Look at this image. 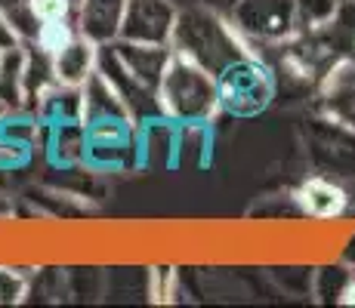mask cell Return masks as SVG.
Wrapping results in <instances>:
<instances>
[{"label": "cell", "instance_id": "obj_14", "mask_svg": "<svg viewBox=\"0 0 355 308\" xmlns=\"http://www.w3.org/2000/svg\"><path fill=\"white\" fill-rule=\"evenodd\" d=\"M34 111L37 118L53 127V123H71V120H84V93L80 87L71 84H53L50 90L34 102Z\"/></svg>", "mask_w": 355, "mask_h": 308}, {"label": "cell", "instance_id": "obj_4", "mask_svg": "<svg viewBox=\"0 0 355 308\" xmlns=\"http://www.w3.org/2000/svg\"><path fill=\"white\" fill-rule=\"evenodd\" d=\"M229 22L248 40L282 44L300 25L297 0H235Z\"/></svg>", "mask_w": 355, "mask_h": 308}, {"label": "cell", "instance_id": "obj_6", "mask_svg": "<svg viewBox=\"0 0 355 308\" xmlns=\"http://www.w3.org/2000/svg\"><path fill=\"white\" fill-rule=\"evenodd\" d=\"M121 62L130 71V78L139 87H146L148 93H158L161 78L167 71L170 59H173V46H161V44H130V40H114Z\"/></svg>", "mask_w": 355, "mask_h": 308}, {"label": "cell", "instance_id": "obj_2", "mask_svg": "<svg viewBox=\"0 0 355 308\" xmlns=\"http://www.w3.org/2000/svg\"><path fill=\"white\" fill-rule=\"evenodd\" d=\"M173 53H182L207 71L220 74L229 62L248 56L241 44V34L235 31L232 22H223L216 12L210 10H186L180 12L173 28V40H170Z\"/></svg>", "mask_w": 355, "mask_h": 308}, {"label": "cell", "instance_id": "obj_18", "mask_svg": "<svg viewBox=\"0 0 355 308\" xmlns=\"http://www.w3.org/2000/svg\"><path fill=\"white\" fill-rule=\"evenodd\" d=\"M28 290H31L28 275H22V271L12 269V265H0V305L25 302Z\"/></svg>", "mask_w": 355, "mask_h": 308}, {"label": "cell", "instance_id": "obj_11", "mask_svg": "<svg viewBox=\"0 0 355 308\" xmlns=\"http://www.w3.org/2000/svg\"><path fill=\"white\" fill-rule=\"evenodd\" d=\"M46 142H44V154L46 163L56 170L68 167H84V154H87V127L84 120H71V123H53L46 127Z\"/></svg>", "mask_w": 355, "mask_h": 308}, {"label": "cell", "instance_id": "obj_20", "mask_svg": "<svg viewBox=\"0 0 355 308\" xmlns=\"http://www.w3.org/2000/svg\"><path fill=\"white\" fill-rule=\"evenodd\" d=\"M148 296L155 302H173L176 296V271L173 265H155L148 271Z\"/></svg>", "mask_w": 355, "mask_h": 308}, {"label": "cell", "instance_id": "obj_10", "mask_svg": "<svg viewBox=\"0 0 355 308\" xmlns=\"http://www.w3.org/2000/svg\"><path fill=\"white\" fill-rule=\"evenodd\" d=\"M139 129V161L142 167H158V170H173V154H176V120L167 114H155L136 123Z\"/></svg>", "mask_w": 355, "mask_h": 308}, {"label": "cell", "instance_id": "obj_21", "mask_svg": "<svg viewBox=\"0 0 355 308\" xmlns=\"http://www.w3.org/2000/svg\"><path fill=\"white\" fill-rule=\"evenodd\" d=\"M31 10L37 12V19L44 25H50V22H68L71 0H31Z\"/></svg>", "mask_w": 355, "mask_h": 308}, {"label": "cell", "instance_id": "obj_1", "mask_svg": "<svg viewBox=\"0 0 355 308\" xmlns=\"http://www.w3.org/2000/svg\"><path fill=\"white\" fill-rule=\"evenodd\" d=\"M158 105L176 123H210L220 111L216 74L182 53H173L158 87Z\"/></svg>", "mask_w": 355, "mask_h": 308}, {"label": "cell", "instance_id": "obj_23", "mask_svg": "<svg viewBox=\"0 0 355 308\" xmlns=\"http://www.w3.org/2000/svg\"><path fill=\"white\" fill-rule=\"evenodd\" d=\"M340 305H352V308H355V275H352L349 284H346V290H343V299H340Z\"/></svg>", "mask_w": 355, "mask_h": 308}, {"label": "cell", "instance_id": "obj_22", "mask_svg": "<svg viewBox=\"0 0 355 308\" xmlns=\"http://www.w3.org/2000/svg\"><path fill=\"white\" fill-rule=\"evenodd\" d=\"M19 44H22V37L16 34V28H12V22H10V16H6V10L0 6V53L12 50V46H19Z\"/></svg>", "mask_w": 355, "mask_h": 308}, {"label": "cell", "instance_id": "obj_5", "mask_svg": "<svg viewBox=\"0 0 355 308\" xmlns=\"http://www.w3.org/2000/svg\"><path fill=\"white\" fill-rule=\"evenodd\" d=\"M180 10L170 0H127L121 37L130 44H161L170 46Z\"/></svg>", "mask_w": 355, "mask_h": 308}, {"label": "cell", "instance_id": "obj_13", "mask_svg": "<svg viewBox=\"0 0 355 308\" xmlns=\"http://www.w3.org/2000/svg\"><path fill=\"white\" fill-rule=\"evenodd\" d=\"M297 203L303 210L306 219H315V222H331V219H340L349 203L346 191L340 188L337 182L327 179H309L303 182V188L297 191Z\"/></svg>", "mask_w": 355, "mask_h": 308}, {"label": "cell", "instance_id": "obj_16", "mask_svg": "<svg viewBox=\"0 0 355 308\" xmlns=\"http://www.w3.org/2000/svg\"><path fill=\"white\" fill-rule=\"evenodd\" d=\"M0 105L25 108V44L0 53Z\"/></svg>", "mask_w": 355, "mask_h": 308}, {"label": "cell", "instance_id": "obj_9", "mask_svg": "<svg viewBox=\"0 0 355 308\" xmlns=\"http://www.w3.org/2000/svg\"><path fill=\"white\" fill-rule=\"evenodd\" d=\"M127 0H80L78 3V31L93 44H114L121 37Z\"/></svg>", "mask_w": 355, "mask_h": 308}, {"label": "cell", "instance_id": "obj_25", "mask_svg": "<svg viewBox=\"0 0 355 308\" xmlns=\"http://www.w3.org/2000/svg\"><path fill=\"white\" fill-rule=\"evenodd\" d=\"M3 111H6V108H3V105H0V114H3Z\"/></svg>", "mask_w": 355, "mask_h": 308}, {"label": "cell", "instance_id": "obj_3", "mask_svg": "<svg viewBox=\"0 0 355 308\" xmlns=\"http://www.w3.org/2000/svg\"><path fill=\"white\" fill-rule=\"evenodd\" d=\"M216 90H220V111L232 118H257L275 99V78L254 53H248L216 74Z\"/></svg>", "mask_w": 355, "mask_h": 308}, {"label": "cell", "instance_id": "obj_15", "mask_svg": "<svg viewBox=\"0 0 355 308\" xmlns=\"http://www.w3.org/2000/svg\"><path fill=\"white\" fill-rule=\"evenodd\" d=\"M210 148H214L210 123H176V170H201L210 161Z\"/></svg>", "mask_w": 355, "mask_h": 308}, {"label": "cell", "instance_id": "obj_7", "mask_svg": "<svg viewBox=\"0 0 355 308\" xmlns=\"http://www.w3.org/2000/svg\"><path fill=\"white\" fill-rule=\"evenodd\" d=\"M96 62H99V44H93L80 31H74L62 46L53 50V68H56L59 84L84 87L90 80V74L96 71Z\"/></svg>", "mask_w": 355, "mask_h": 308}, {"label": "cell", "instance_id": "obj_24", "mask_svg": "<svg viewBox=\"0 0 355 308\" xmlns=\"http://www.w3.org/2000/svg\"><path fill=\"white\" fill-rule=\"evenodd\" d=\"M16 3H25V0H0V6H3V10H12Z\"/></svg>", "mask_w": 355, "mask_h": 308}, {"label": "cell", "instance_id": "obj_12", "mask_svg": "<svg viewBox=\"0 0 355 308\" xmlns=\"http://www.w3.org/2000/svg\"><path fill=\"white\" fill-rule=\"evenodd\" d=\"M80 93H84V127L108 120H133L127 102L121 99V93L99 71L90 74V80L80 87Z\"/></svg>", "mask_w": 355, "mask_h": 308}, {"label": "cell", "instance_id": "obj_19", "mask_svg": "<svg viewBox=\"0 0 355 308\" xmlns=\"http://www.w3.org/2000/svg\"><path fill=\"white\" fill-rule=\"evenodd\" d=\"M340 10V0H297V16L300 25H309V28H322L327 25Z\"/></svg>", "mask_w": 355, "mask_h": 308}, {"label": "cell", "instance_id": "obj_17", "mask_svg": "<svg viewBox=\"0 0 355 308\" xmlns=\"http://www.w3.org/2000/svg\"><path fill=\"white\" fill-rule=\"evenodd\" d=\"M349 280H352V271L346 265H324V269H318L312 275V290H315V296L322 302H340Z\"/></svg>", "mask_w": 355, "mask_h": 308}, {"label": "cell", "instance_id": "obj_8", "mask_svg": "<svg viewBox=\"0 0 355 308\" xmlns=\"http://www.w3.org/2000/svg\"><path fill=\"white\" fill-rule=\"evenodd\" d=\"M324 114L340 127L355 133V59H343L322 87Z\"/></svg>", "mask_w": 355, "mask_h": 308}]
</instances>
